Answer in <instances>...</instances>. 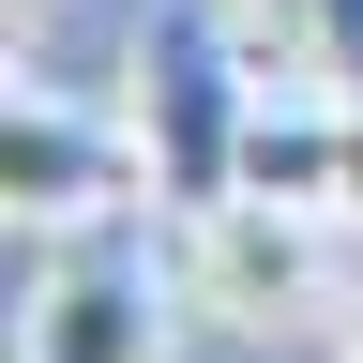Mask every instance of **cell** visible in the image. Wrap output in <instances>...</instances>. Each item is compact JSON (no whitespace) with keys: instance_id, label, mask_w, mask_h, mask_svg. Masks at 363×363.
Masks as SVG:
<instances>
[{"instance_id":"cell-1","label":"cell","mask_w":363,"mask_h":363,"mask_svg":"<svg viewBox=\"0 0 363 363\" xmlns=\"http://www.w3.org/2000/svg\"><path fill=\"white\" fill-rule=\"evenodd\" d=\"M333 227L318 197H272V182H227L212 212H182V303L227 318V333H272V318L333 303Z\"/></svg>"},{"instance_id":"cell-2","label":"cell","mask_w":363,"mask_h":363,"mask_svg":"<svg viewBox=\"0 0 363 363\" xmlns=\"http://www.w3.org/2000/svg\"><path fill=\"white\" fill-rule=\"evenodd\" d=\"M242 16H212V0H167L152 16V91H136V121H152V167H167V212H212L227 182H242V121H257V91H242Z\"/></svg>"},{"instance_id":"cell-3","label":"cell","mask_w":363,"mask_h":363,"mask_svg":"<svg viewBox=\"0 0 363 363\" xmlns=\"http://www.w3.org/2000/svg\"><path fill=\"white\" fill-rule=\"evenodd\" d=\"M0 197H16V227H106L136 197H167V167H152V121L136 106H76V91H30L16 76V106H0Z\"/></svg>"},{"instance_id":"cell-4","label":"cell","mask_w":363,"mask_h":363,"mask_svg":"<svg viewBox=\"0 0 363 363\" xmlns=\"http://www.w3.org/2000/svg\"><path fill=\"white\" fill-rule=\"evenodd\" d=\"M167 288H182V272H167ZM167 288H152L121 242L45 257V272H30V333H16V363H167Z\"/></svg>"},{"instance_id":"cell-5","label":"cell","mask_w":363,"mask_h":363,"mask_svg":"<svg viewBox=\"0 0 363 363\" xmlns=\"http://www.w3.org/2000/svg\"><path fill=\"white\" fill-rule=\"evenodd\" d=\"M242 182L348 212V91H318V106H257V121H242Z\"/></svg>"},{"instance_id":"cell-6","label":"cell","mask_w":363,"mask_h":363,"mask_svg":"<svg viewBox=\"0 0 363 363\" xmlns=\"http://www.w3.org/2000/svg\"><path fill=\"white\" fill-rule=\"evenodd\" d=\"M303 76L363 106V0H303Z\"/></svg>"},{"instance_id":"cell-7","label":"cell","mask_w":363,"mask_h":363,"mask_svg":"<svg viewBox=\"0 0 363 363\" xmlns=\"http://www.w3.org/2000/svg\"><path fill=\"white\" fill-rule=\"evenodd\" d=\"M227 16H242L257 45H303V0H227Z\"/></svg>"},{"instance_id":"cell-8","label":"cell","mask_w":363,"mask_h":363,"mask_svg":"<svg viewBox=\"0 0 363 363\" xmlns=\"http://www.w3.org/2000/svg\"><path fill=\"white\" fill-rule=\"evenodd\" d=\"M333 333H348V363H363V303H348V318H333Z\"/></svg>"}]
</instances>
